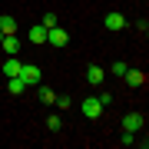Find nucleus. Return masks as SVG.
<instances>
[{"instance_id": "a211bd4d", "label": "nucleus", "mask_w": 149, "mask_h": 149, "mask_svg": "<svg viewBox=\"0 0 149 149\" xmlns=\"http://www.w3.org/2000/svg\"><path fill=\"white\" fill-rule=\"evenodd\" d=\"M119 143H123V146H136V133H126V129H123Z\"/></svg>"}, {"instance_id": "1a4fd4ad", "label": "nucleus", "mask_w": 149, "mask_h": 149, "mask_svg": "<svg viewBox=\"0 0 149 149\" xmlns=\"http://www.w3.org/2000/svg\"><path fill=\"white\" fill-rule=\"evenodd\" d=\"M123 80H126V86H146V73L143 70H126Z\"/></svg>"}, {"instance_id": "f257e3e1", "label": "nucleus", "mask_w": 149, "mask_h": 149, "mask_svg": "<svg viewBox=\"0 0 149 149\" xmlns=\"http://www.w3.org/2000/svg\"><path fill=\"white\" fill-rule=\"evenodd\" d=\"M80 109H83L86 119H100V116H103V103H100V96H86V100L80 103Z\"/></svg>"}, {"instance_id": "6ab92c4d", "label": "nucleus", "mask_w": 149, "mask_h": 149, "mask_svg": "<svg viewBox=\"0 0 149 149\" xmlns=\"http://www.w3.org/2000/svg\"><path fill=\"white\" fill-rule=\"evenodd\" d=\"M3 37H7V33H3V30H0V40H3Z\"/></svg>"}, {"instance_id": "0eeeda50", "label": "nucleus", "mask_w": 149, "mask_h": 149, "mask_svg": "<svg viewBox=\"0 0 149 149\" xmlns=\"http://www.w3.org/2000/svg\"><path fill=\"white\" fill-rule=\"evenodd\" d=\"M103 80H106V70H103V66H96V63L86 66V83H90V86H100Z\"/></svg>"}, {"instance_id": "f03ea898", "label": "nucleus", "mask_w": 149, "mask_h": 149, "mask_svg": "<svg viewBox=\"0 0 149 149\" xmlns=\"http://www.w3.org/2000/svg\"><path fill=\"white\" fill-rule=\"evenodd\" d=\"M47 43H50V47H56V50H63L66 43H70V33L56 23V27H50V30H47Z\"/></svg>"}, {"instance_id": "6e6552de", "label": "nucleus", "mask_w": 149, "mask_h": 149, "mask_svg": "<svg viewBox=\"0 0 149 149\" xmlns=\"http://www.w3.org/2000/svg\"><path fill=\"white\" fill-rule=\"evenodd\" d=\"M27 40L37 43V47H40V43H47V27H43V23H33V27L27 30Z\"/></svg>"}, {"instance_id": "4468645a", "label": "nucleus", "mask_w": 149, "mask_h": 149, "mask_svg": "<svg viewBox=\"0 0 149 149\" xmlns=\"http://www.w3.org/2000/svg\"><path fill=\"white\" fill-rule=\"evenodd\" d=\"M60 126H63L60 116H56V113H50V116H47V129H50V133H60Z\"/></svg>"}, {"instance_id": "f3484780", "label": "nucleus", "mask_w": 149, "mask_h": 149, "mask_svg": "<svg viewBox=\"0 0 149 149\" xmlns=\"http://www.w3.org/2000/svg\"><path fill=\"white\" fill-rule=\"evenodd\" d=\"M126 70H129V66L123 63V60H113V66H109V73H113V76H123V73H126Z\"/></svg>"}, {"instance_id": "2eb2a0df", "label": "nucleus", "mask_w": 149, "mask_h": 149, "mask_svg": "<svg viewBox=\"0 0 149 149\" xmlns=\"http://www.w3.org/2000/svg\"><path fill=\"white\" fill-rule=\"evenodd\" d=\"M53 106H56L60 113H66L70 106H73V100H70V96H56V100H53Z\"/></svg>"}, {"instance_id": "9d476101", "label": "nucleus", "mask_w": 149, "mask_h": 149, "mask_svg": "<svg viewBox=\"0 0 149 149\" xmlns=\"http://www.w3.org/2000/svg\"><path fill=\"white\" fill-rule=\"evenodd\" d=\"M20 66H23V63H20L17 56H7V60H3V76H17Z\"/></svg>"}, {"instance_id": "7ed1b4c3", "label": "nucleus", "mask_w": 149, "mask_h": 149, "mask_svg": "<svg viewBox=\"0 0 149 149\" xmlns=\"http://www.w3.org/2000/svg\"><path fill=\"white\" fill-rule=\"evenodd\" d=\"M17 76L23 80V86H40V66H33V63H23Z\"/></svg>"}, {"instance_id": "ddd939ff", "label": "nucleus", "mask_w": 149, "mask_h": 149, "mask_svg": "<svg viewBox=\"0 0 149 149\" xmlns=\"http://www.w3.org/2000/svg\"><path fill=\"white\" fill-rule=\"evenodd\" d=\"M37 96H40V103H47V106H53V100H56V93L50 90V86H40Z\"/></svg>"}, {"instance_id": "f8f14e48", "label": "nucleus", "mask_w": 149, "mask_h": 149, "mask_svg": "<svg viewBox=\"0 0 149 149\" xmlns=\"http://www.w3.org/2000/svg\"><path fill=\"white\" fill-rule=\"evenodd\" d=\"M7 80H10V83H7V90H10L13 96H20L23 90H27V86H23V80H20V76H7Z\"/></svg>"}, {"instance_id": "20e7f679", "label": "nucleus", "mask_w": 149, "mask_h": 149, "mask_svg": "<svg viewBox=\"0 0 149 149\" xmlns=\"http://www.w3.org/2000/svg\"><path fill=\"white\" fill-rule=\"evenodd\" d=\"M103 27H106L109 33H119V30H126V17L123 13H106L103 17Z\"/></svg>"}, {"instance_id": "dca6fc26", "label": "nucleus", "mask_w": 149, "mask_h": 149, "mask_svg": "<svg viewBox=\"0 0 149 149\" xmlns=\"http://www.w3.org/2000/svg\"><path fill=\"white\" fill-rule=\"evenodd\" d=\"M40 23H43V27L50 30V27H56L60 20H56V13H53V10H47V13H43V20H40Z\"/></svg>"}, {"instance_id": "423d86ee", "label": "nucleus", "mask_w": 149, "mask_h": 149, "mask_svg": "<svg viewBox=\"0 0 149 149\" xmlns=\"http://www.w3.org/2000/svg\"><path fill=\"white\" fill-rule=\"evenodd\" d=\"M123 129L126 133H139L143 129V113H126L123 116Z\"/></svg>"}, {"instance_id": "aec40b11", "label": "nucleus", "mask_w": 149, "mask_h": 149, "mask_svg": "<svg viewBox=\"0 0 149 149\" xmlns=\"http://www.w3.org/2000/svg\"><path fill=\"white\" fill-rule=\"evenodd\" d=\"M143 3H146V0H143Z\"/></svg>"}, {"instance_id": "39448f33", "label": "nucleus", "mask_w": 149, "mask_h": 149, "mask_svg": "<svg viewBox=\"0 0 149 149\" xmlns=\"http://www.w3.org/2000/svg\"><path fill=\"white\" fill-rule=\"evenodd\" d=\"M0 47H3V53H7V56H17L23 43H20V37H17V33H7V37L0 40Z\"/></svg>"}, {"instance_id": "9b49d317", "label": "nucleus", "mask_w": 149, "mask_h": 149, "mask_svg": "<svg viewBox=\"0 0 149 149\" xmlns=\"http://www.w3.org/2000/svg\"><path fill=\"white\" fill-rule=\"evenodd\" d=\"M0 30H3V33H17V20L10 13H0Z\"/></svg>"}]
</instances>
